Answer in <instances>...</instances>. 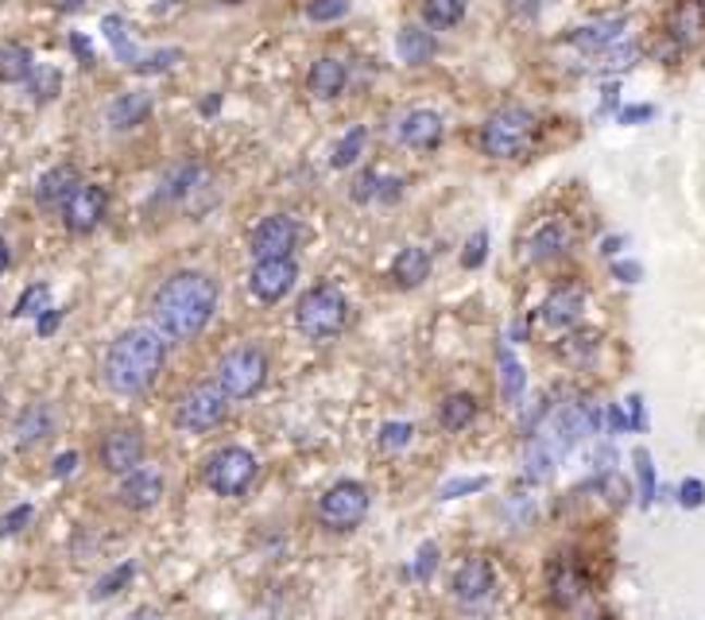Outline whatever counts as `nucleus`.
<instances>
[{
  "label": "nucleus",
  "instance_id": "nucleus-1",
  "mask_svg": "<svg viewBox=\"0 0 705 620\" xmlns=\"http://www.w3.org/2000/svg\"><path fill=\"white\" fill-rule=\"evenodd\" d=\"M213 310H218V284H213V275L195 272V268L168 275L151 295V322L168 342L198 337L210 326Z\"/></svg>",
  "mask_w": 705,
  "mask_h": 620
},
{
  "label": "nucleus",
  "instance_id": "nucleus-2",
  "mask_svg": "<svg viewBox=\"0 0 705 620\" xmlns=\"http://www.w3.org/2000/svg\"><path fill=\"white\" fill-rule=\"evenodd\" d=\"M168 364V337L156 326H133L109 342L101 357V384L113 396H144Z\"/></svg>",
  "mask_w": 705,
  "mask_h": 620
},
{
  "label": "nucleus",
  "instance_id": "nucleus-3",
  "mask_svg": "<svg viewBox=\"0 0 705 620\" xmlns=\"http://www.w3.org/2000/svg\"><path fill=\"white\" fill-rule=\"evenodd\" d=\"M539 144V121L523 106H500L481 124V151L493 160H520Z\"/></svg>",
  "mask_w": 705,
  "mask_h": 620
},
{
  "label": "nucleus",
  "instance_id": "nucleus-4",
  "mask_svg": "<svg viewBox=\"0 0 705 620\" xmlns=\"http://www.w3.org/2000/svg\"><path fill=\"white\" fill-rule=\"evenodd\" d=\"M295 326L310 342H330V337L342 334L349 326V299H345L342 287L314 284L310 292H302L299 307H295Z\"/></svg>",
  "mask_w": 705,
  "mask_h": 620
},
{
  "label": "nucleus",
  "instance_id": "nucleus-5",
  "mask_svg": "<svg viewBox=\"0 0 705 620\" xmlns=\"http://www.w3.org/2000/svg\"><path fill=\"white\" fill-rule=\"evenodd\" d=\"M230 404L233 399L221 392L218 381H198L175 399V426L186 434L218 431L230 419Z\"/></svg>",
  "mask_w": 705,
  "mask_h": 620
},
{
  "label": "nucleus",
  "instance_id": "nucleus-6",
  "mask_svg": "<svg viewBox=\"0 0 705 620\" xmlns=\"http://www.w3.org/2000/svg\"><path fill=\"white\" fill-rule=\"evenodd\" d=\"M268 372H272V361H268L264 349L237 346L218 361V376L213 381L221 384V392L230 399H252L268 384Z\"/></svg>",
  "mask_w": 705,
  "mask_h": 620
},
{
  "label": "nucleus",
  "instance_id": "nucleus-7",
  "mask_svg": "<svg viewBox=\"0 0 705 620\" xmlns=\"http://www.w3.org/2000/svg\"><path fill=\"white\" fill-rule=\"evenodd\" d=\"M256 473H260V461H256V454L245 450V446H221V450H213L202 466L206 488L218 496H230V500L233 496H245L248 488H252Z\"/></svg>",
  "mask_w": 705,
  "mask_h": 620
},
{
  "label": "nucleus",
  "instance_id": "nucleus-8",
  "mask_svg": "<svg viewBox=\"0 0 705 620\" xmlns=\"http://www.w3.org/2000/svg\"><path fill=\"white\" fill-rule=\"evenodd\" d=\"M369 508H372V496L361 481H334L326 493L318 496L314 516L326 532H352V528H361Z\"/></svg>",
  "mask_w": 705,
  "mask_h": 620
},
{
  "label": "nucleus",
  "instance_id": "nucleus-9",
  "mask_svg": "<svg viewBox=\"0 0 705 620\" xmlns=\"http://www.w3.org/2000/svg\"><path fill=\"white\" fill-rule=\"evenodd\" d=\"M144 454H148V446H144V434L136 431V426H113V431L101 434V443H98L101 470L113 473V478H124V473L140 470Z\"/></svg>",
  "mask_w": 705,
  "mask_h": 620
},
{
  "label": "nucleus",
  "instance_id": "nucleus-10",
  "mask_svg": "<svg viewBox=\"0 0 705 620\" xmlns=\"http://www.w3.org/2000/svg\"><path fill=\"white\" fill-rule=\"evenodd\" d=\"M106 210H109L106 186L82 183L78 190L66 198V206H62V225H66V233H74V237H86V233H94L101 222H106Z\"/></svg>",
  "mask_w": 705,
  "mask_h": 620
},
{
  "label": "nucleus",
  "instance_id": "nucleus-11",
  "mask_svg": "<svg viewBox=\"0 0 705 620\" xmlns=\"http://www.w3.org/2000/svg\"><path fill=\"white\" fill-rule=\"evenodd\" d=\"M299 222L287 218V213H272L252 230V257L256 260H283L292 257L295 245H299Z\"/></svg>",
  "mask_w": 705,
  "mask_h": 620
},
{
  "label": "nucleus",
  "instance_id": "nucleus-12",
  "mask_svg": "<svg viewBox=\"0 0 705 620\" xmlns=\"http://www.w3.org/2000/svg\"><path fill=\"white\" fill-rule=\"evenodd\" d=\"M295 280H299V264H295L292 257L283 260H256L252 272H248V292H252V299L260 302H280L283 295L292 292Z\"/></svg>",
  "mask_w": 705,
  "mask_h": 620
},
{
  "label": "nucleus",
  "instance_id": "nucleus-13",
  "mask_svg": "<svg viewBox=\"0 0 705 620\" xmlns=\"http://www.w3.org/2000/svg\"><path fill=\"white\" fill-rule=\"evenodd\" d=\"M493 590H496V567H493V558H485V555H469L450 578V594L458 597L461 605L488 602Z\"/></svg>",
  "mask_w": 705,
  "mask_h": 620
},
{
  "label": "nucleus",
  "instance_id": "nucleus-14",
  "mask_svg": "<svg viewBox=\"0 0 705 620\" xmlns=\"http://www.w3.org/2000/svg\"><path fill=\"white\" fill-rule=\"evenodd\" d=\"M163 473L151 470V466H140V470L124 473L121 485H116V505L128 508V512H151V508L163 500Z\"/></svg>",
  "mask_w": 705,
  "mask_h": 620
},
{
  "label": "nucleus",
  "instance_id": "nucleus-15",
  "mask_svg": "<svg viewBox=\"0 0 705 620\" xmlns=\"http://www.w3.org/2000/svg\"><path fill=\"white\" fill-rule=\"evenodd\" d=\"M582 310H585V287L578 284H562L543 299L539 307V322L547 330H573L582 322Z\"/></svg>",
  "mask_w": 705,
  "mask_h": 620
},
{
  "label": "nucleus",
  "instance_id": "nucleus-16",
  "mask_svg": "<svg viewBox=\"0 0 705 620\" xmlns=\"http://www.w3.org/2000/svg\"><path fill=\"white\" fill-rule=\"evenodd\" d=\"M667 36L675 51H687L705 39V0H679L667 16Z\"/></svg>",
  "mask_w": 705,
  "mask_h": 620
},
{
  "label": "nucleus",
  "instance_id": "nucleus-17",
  "mask_svg": "<svg viewBox=\"0 0 705 620\" xmlns=\"http://www.w3.org/2000/svg\"><path fill=\"white\" fill-rule=\"evenodd\" d=\"M442 133H446V124L434 109H411V113L399 121V140L415 151H434L442 144Z\"/></svg>",
  "mask_w": 705,
  "mask_h": 620
},
{
  "label": "nucleus",
  "instance_id": "nucleus-18",
  "mask_svg": "<svg viewBox=\"0 0 705 620\" xmlns=\"http://www.w3.org/2000/svg\"><path fill=\"white\" fill-rule=\"evenodd\" d=\"M555 357L570 369H593L601 361V334L597 330H566L555 342Z\"/></svg>",
  "mask_w": 705,
  "mask_h": 620
},
{
  "label": "nucleus",
  "instance_id": "nucleus-19",
  "mask_svg": "<svg viewBox=\"0 0 705 620\" xmlns=\"http://www.w3.org/2000/svg\"><path fill=\"white\" fill-rule=\"evenodd\" d=\"M547 594L558 609H570V605H578L585 594H590V582H585V574L573 567V562L558 558L555 567L547 570Z\"/></svg>",
  "mask_w": 705,
  "mask_h": 620
},
{
  "label": "nucleus",
  "instance_id": "nucleus-20",
  "mask_svg": "<svg viewBox=\"0 0 705 620\" xmlns=\"http://www.w3.org/2000/svg\"><path fill=\"white\" fill-rule=\"evenodd\" d=\"M345 86H349V66H345L337 54H322V59L310 66L307 89L314 94V98L334 101V98H342V94H345Z\"/></svg>",
  "mask_w": 705,
  "mask_h": 620
},
{
  "label": "nucleus",
  "instance_id": "nucleus-21",
  "mask_svg": "<svg viewBox=\"0 0 705 620\" xmlns=\"http://www.w3.org/2000/svg\"><path fill=\"white\" fill-rule=\"evenodd\" d=\"M148 113H151L148 89H128V94H121V98L106 109V121L113 133H133V128H140V124L148 121Z\"/></svg>",
  "mask_w": 705,
  "mask_h": 620
},
{
  "label": "nucleus",
  "instance_id": "nucleus-22",
  "mask_svg": "<svg viewBox=\"0 0 705 620\" xmlns=\"http://www.w3.org/2000/svg\"><path fill=\"white\" fill-rule=\"evenodd\" d=\"M78 186H82L78 171H74L71 163H59V168H51L36 183V202L44 206V210H62V206H66V198H71Z\"/></svg>",
  "mask_w": 705,
  "mask_h": 620
},
{
  "label": "nucleus",
  "instance_id": "nucleus-23",
  "mask_svg": "<svg viewBox=\"0 0 705 620\" xmlns=\"http://www.w3.org/2000/svg\"><path fill=\"white\" fill-rule=\"evenodd\" d=\"M16 446L20 450H32V446H39L44 438H51L54 431V411L51 404H27L24 411L16 416Z\"/></svg>",
  "mask_w": 705,
  "mask_h": 620
},
{
  "label": "nucleus",
  "instance_id": "nucleus-24",
  "mask_svg": "<svg viewBox=\"0 0 705 620\" xmlns=\"http://www.w3.org/2000/svg\"><path fill=\"white\" fill-rule=\"evenodd\" d=\"M426 275H431V252L419 245L399 248L396 260H392V284L404 287V292H411V287L426 284Z\"/></svg>",
  "mask_w": 705,
  "mask_h": 620
},
{
  "label": "nucleus",
  "instance_id": "nucleus-25",
  "mask_svg": "<svg viewBox=\"0 0 705 620\" xmlns=\"http://www.w3.org/2000/svg\"><path fill=\"white\" fill-rule=\"evenodd\" d=\"M558 458H562V454H558L543 434H535V438H528V446H523V478L543 485V481L555 478Z\"/></svg>",
  "mask_w": 705,
  "mask_h": 620
},
{
  "label": "nucleus",
  "instance_id": "nucleus-26",
  "mask_svg": "<svg viewBox=\"0 0 705 620\" xmlns=\"http://www.w3.org/2000/svg\"><path fill=\"white\" fill-rule=\"evenodd\" d=\"M624 24H628L624 16L601 20V24H585V27H578V32H573L570 44H573V47H582L585 54H605L608 47H617V44H620V32H624Z\"/></svg>",
  "mask_w": 705,
  "mask_h": 620
},
{
  "label": "nucleus",
  "instance_id": "nucleus-27",
  "mask_svg": "<svg viewBox=\"0 0 705 620\" xmlns=\"http://www.w3.org/2000/svg\"><path fill=\"white\" fill-rule=\"evenodd\" d=\"M477 416H481V404H477V396H469V392H454V396H446L438 404V426L442 431H469V426L477 423Z\"/></svg>",
  "mask_w": 705,
  "mask_h": 620
},
{
  "label": "nucleus",
  "instance_id": "nucleus-28",
  "mask_svg": "<svg viewBox=\"0 0 705 620\" xmlns=\"http://www.w3.org/2000/svg\"><path fill=\"white\" fill-rule=\"evenodd\" d=\"M570 248V230H566L562 222H547L539 225L535 233H531L528 240V257L535 260V264H547V260H558Z\"/></svg>",
  "mask_w": 705,
  "mask_h": 620
},
{
  "label": "nucleus",
  "instance_id": "nucleus-29",
  "mask_svg": "<svg viewBox=\"0 0 705 620\" xmlns=\"http://www.w3.org/2000/svg\"><path fill=\"white\" fill-rule=\"evenodd\" d=\"M496 364H500V396L511 408H523V392H528V369L520 364V357L511 354L508 346L496 349Z\"/></svg>",
  "mask_w": 705,
  "mask_h": 620
},
{
  "label": "nucleus",
  "instance_id": "nucleus-30",
  "mask_svg": "<svg viewBox=\"0 0 705 620\" xmlns=\"http://www.w3.org/2000/svg\"><path fill=\"white\" fill-rule=\"evenodd\" d=\"M396 51H399V59H404L407 66H423V62H431L434 54H438V44H434V36L426 32V27L407 24V27H399Z\"/></svg>",
  "mask_w": 705,
  "mask_h": 620
},
{
  "label": "nucleus",
  "instance_id": "nucleus-31",
  "mask_svg": "<svg viewBox=\"0 0 705 620\" xmlns=\"http://www.w3.org/2000/svg\"><path fill=\"white\" fill-rule=\"evenodd\" d=\"M101 32H106V39H109V47H113L116 59H121L128 71H136V62H140L144 54L136 51L133 27H128V20H124V16H106V20H101Z\"/></svg>",
  "mask_w": 705,
  "mask_h": 620
},
{
  "label": "nucleus",
  "instance_id": "nucleus-32",
  "mask_svg": "<svg viewBox=\"0 0 705 620\" xmlns=\"http://www.w3.org/2000/svg\"><path fill=\"white\" fill-rule=\"evenodd\" d=\"M36 74V59H32V51H27L24 44H4L0 47V82H9V86H16V82H27Z\"/></svg>",
  "mask_w": 705,
  "mask_h": 620
},
{
  "label": "nucleus",
  "instance_id": "nucleus-33",
  "mask_svg": "<svg viewBox=\"0 0 705 620\" xmlns=\"http://www.w3.org/2000/svg\"><path fill=\"white\" fill-rule=\"evenodd\" d=\"M469 0H423V24L434 32H446V27H458L466 20Z\"/></svg>",
  "mask_w": 705,
  "mask_h": 620
},
{
  "label": "nucleus",
  "instance_id": "nucleus-34",
  "mask_svg": "<svg viewBox=\"0 0 705 620\" xmlns=\"http://www.w3.org/2000/svg\"><path fill=\"white\" fill-rule=\"evenodd\" d=\"M364 144H369V128H364V124L349 128V133L342 136V144L334 148V156H330V168H334V171L352 168V163H357V160L364 156Z\"/></svg>",
  "mask_w": 705,
  "mask_h": 620
},
{
  "label": "nucleus",
  "instance_id": "nucleus-35",
  "mask_svg": "<svg viewBox=\"0 0 705 620\" xmlns=\"http://www.w3.org/2000/svg\"><path fill=\"white\" fill-rule=\"evenodd\" d=\"M632 461H635V485H640V505L652 508L655 496H659V481H655V461H652V454H647L644 446L632 454Z\"/></svg>",
  "mask_w": 705,
  "mask_h": 620
},
{
  "label": "nucleus",
  "instance_id": "nucleus-36",
  "mask_svg": "<svg viewBox=\"0 0 705 620\" xmlns=\"http://www.w3.org/2000/svg\"><path fill=\"white\" fill-rule=\"evenodd\" d=\"M133 578H136V562H121V567H113L106 578H98L94 582V602H109V597H116L121 590H128L133 585Z\"/></svg>",
  "mask_w": 705,
  "mask_h": 620
},
{
  "label": "nucleus",
  "instance_id": "nucleus-37",
  "mask_svg": "<svg viewBox=\"0 0 705 620\" xmlns=\"http://www.w3.org/2000/svg\"><path fill=\"white\" fill-rule=\"evenodd\" d=\"M411 438H415V426L407 423V419H396V423L380 426L376 446H380V454H399V450H407V446H411Z\"/></svg>",
  "mask_w": 705,
  "mask_h": 620
},
{
  "label": "nucleus",
  "instance_id": "nucleus-38",
  "mask_svg": "<svg viewBox=\"0 0 705 620\" xmlns=\"http://www.w3.org/2000/svg\"><path fill=\"white\" fill-rule=\"evenodd\" d=\"M535 500L531 496H508V505H504V520H508L511 532H523V528H531L535 523Z\"/></svg>",
  "mask_w": 705,
  "mask_h": 620
},
{
  "label": "nucleus",
  "instance_id": "nucleus-39",
  "mask_svg": "<svg viewBox=\"0 0 705 620\" xmlns=\"http://www.w3.org/2000/svg\"><path fill=\"white\" fill-rule=\"evenodd\" d=\"M47 299H51V287H47V284H32L16 299V310H12V314H16V319H32V314H36V319H39V314L47 310Z\"/></svg>",
  "mask_w": 705,
  "mask_h": 620
},
{
  "label": "nucleus",
  "instance_id": "nucleus-40",
  "mask_svg": "<svg viewBox=\"0 0 705 620\" xmlns=\"http://www.w3.org/2000/svg\"><path fill=\"white\" fill-rule=\"evenodd\" d=\"M59 71H54V66H36V74H32V78H27V86H32V98L39 101V106H44V101H51L54 94H59Z\"/></svg>",
  "mask_w": 705,
  "mask_h": 620
},
{
  "label": "nucleus",
  "instance_id": "nucleus-41",
  "mask_svg": "<svg viewBox=\"0 0 705 620\" xmlns=\"http://www.w3.org/2000/svg\"><path fill=\"white\" fill-rule=\"evenodd\" d=\"M178 59H183V51H178V47H159V51L144 54V59L136 62V74H163V71H171Z\"/></svg>",
  "mask_w": 705,
  "mask_h": 620
},
{
  "label": "nucleus",
  "instance_id": "nucleus-42",
  "mask_svg": "<svg viewBox=\"0 0 705 620\" xmlns=\"http://www.w3.org/2000/svg\"><path fill=\"white\" fill-rule=\"evenodd\" d=\"M345 16H349V0H310L307 4V20L314 24H334Z\"/></svg>",
  "mask_w": 705,
  "mask_h": 620
},
{
  "label": "nucleus",
  "instance_id": "nucleus-43",
  "mask_svg": "<svg viewBox=\"0 0 705 620\" xmlns=\"http://www.w3.org/2000/svg\"><path fill=\"white\" fill-rule=\"evenodd\" d=\"M434 570H438V543H423L411 562V578L415 582H431Z\"/></svg>",
  "mask_w": 705,
  "mask_h": 620
},
{
  "label": "nucleus",
  "instance_id": "nucleus-44",
  "mask_svg": "<svg viewBox=\"0 0 705 620\" xmlns=\"http://www.w3.org/2000/svg\"><path fill=\"white\" fill-rule=\"evenodd\" d=\"M380 183H384V178L376 175V171H364V175H357L352 178V190H349V198L357 206H364V202H376L380 198Z\"/></svg>",
  "mask_w": 705,
  "mask_h": 620
},
{
  "label": "nucleus",
  "instance_id": "nucleus-45",
  "mask_svg": "<svg viewBox=\"0 0 705 620\" xmlns=\"http://www.w3.org/2000/svg\"><path fill=\"white\" fill-rule=\"evenodd\" d=\"M488 257V230H477L473 237L466 240V252H461V264L469 268V272H477V268L485 264Z\"/></svg>",
  "mask_w": 705,
  "mask_h": 620
},
{
  "label": "nucleus",
  "instance_id": "nucleus-46",
  "mask_svg": "<svg viewBox=\"0 0 705 620\" xmlns=\"http://www.w3.org/2000/svg\"><path fill=\"white\" fill-rule=\"evenodd\" d=\"M481 488H488V478H454V481H446V485L438 488V496H442V500H458V496L481 493Z\"/></svg>",
  "mask_w": 705,
  "mask_h": 620
},
{
  "label": "nucleus",
  "instance_id": "nucleus-47",
  "mask_svg": "<svg viewBox=\"0 0 705 620\" xmlns=\"http://www.w3.org/2000/svg\"><path fill=\"white\" fill-rule=\"evenodd\" d=\"M32 516H36V508L32 505H16V508H9V512L0 516V535H20L32 523Z\"/></svg>",
  "mask_w": 705,
  "mask_h": 620
},
{
  "label": "nucleus",
  "instance_id": "nucleus-48",
  "mask_svg": "<svg viewBox=\"0 0 705 620\" xmlns=\"http://www.w3.org/2000/svg\"><path fill=\"white\" fill-rule=\"evenodd\" d=\"M635 54H640V47L635 44H617L601 54V62H605V71H624V66H632Z\"/></svg>",
  "mask_w": 705,
  "mask_h": 620
},
{
  "label": "nucleus",
  "instance_id": "nucleus-49",
  "mask_svg": "<svg viewBox=\"0 0 705 620\" xmlns=\"http://www.w3.org/2000/svg\"><path fill=\"white\" fill-rule=\"evenodd\" d=\"M679 505L682 508H702L705 505V481L697 478H687L679 485Z\"/></svg>",
  "mask_w": 705,
  "mask_h": 620
},
{
  "label": "nucleus",
  "instance_id": "nucleus-50",
  "mask_svg": "<svg viewBox=\"0 0 705 620\" xmlns=\"http://www.w3.org/2000/svg\"><path fill=\"white\" fill-rule=\"evenodd\" d=\"M613 275H617L620 284H640V280H644V268L635 264V260H617V264H613Z\"/></svg>",
  "mask_w": 705,
  "mask_h": 620
},
{
  "label": "nucleus",
  "instance_id": "nucleus-51",
  "mask_svg": "<svg viewBox=\"0 0 705 620\" xmlns=\"http://www.w3.org/2000/svg\"><path fill=\"white\" fill-rule=\"evenodd\" d=\"M74 470H78V454H74V450H62L59 458L51 461V478H59V481L71 478Z\"/></svg>",
  "mask_w": 705,
  "mask_h": 620
},
{
  "label": "nucleus",
  "instance_id": "nucleus-52",
  "mask_svg": "<svg viewBox=\"0 0 705 620\" xmlns=\"http://www.w3.org/2000/svg\"><path fill=\"white\" fill-rule=\"evenodd\" d=\"M59 326H62V310H54V307H47L44 314L36 319V334H39V337H51Z\"/></svg>",
  "mask_w": 705,
  "mask_h": 620
},
{
  "label": "nucleus",
  "instance_id": "nucleus-53",
  "mask_svg": "<svg viewBox=\"0 0 705 620\" xmlns=\"http://www.w3.org/2000/svg\"><path fill=\"white\" fill-rule=\"evenodd\" d=\"M605 423H608V431H613V434L632 431V423H628V416H624V408H620V404H608V408H605Z\"/></svg>",
  "mask_w": 705,
  "mask_h": 620
},
{
  "label": "nucleus",
  "instance_id": "nucleus-54",
  "mask_svg": "<svg viewBox=\"0 0 705 620\" xmlns=\"http://www.w3.org/2000/svg\"><path fill=\"white\" fill-rule=\"evenodd\" d=\"M628 423H632V431H644L647 426L644 396H628Z\"/></svg>",
  "mask_w": 705,
  "mask_h": 620
},
{
  "label": "nucleus",
  "instance_id": "nucleus-55",
  "mask_svg": "<svg viewBox=\"0 0 705 620\" xmlns=\"http://www.w3.org/2000/svg\"><path fill=\"white\" fill-rule=\"evenodd\" d=\"M655 106H628L620 109V124H640V121H652Z\"/></svg>",
  "mask_w": 705,
  "mask_h": 620
},
{
  "label": "nucleus",
  "instance_id": "nucleus-56",
  "mask_svg": "<svg viewBox=\"0 0 705 620\" xmlns=\"http://www.w3.org/2000/svg\"><path fill=\"white\" fill-rule=\"evenodd\" d=\"M404 195V178H384L380 183V202H396Z\"/></svg>",
  "mask_w": 705,
  "mask_h": 620
},
{
  "label": "nucleus",
  "instance_id": "nucleus-57",
  "mask_svg": "<svg viewBox=\"0 0 705 620\" xmlns=\"http://www.w3.org/2000/svg\"><path fill=\"white\" fill-rule=\"evenodd\" d=\"M71 47H74V54H78V59L86 62V66L94 62V51H89V44H86L82 36H71Z\"/></svg>",
  "mask_w": 705,
  "mask_h": 620
},
{
  "label": "nucleus",
  "instance_id": "nucleus-58",
  "mask_svg": "<svg viewBox=\"0 0 705 620\" xmlns=\"http://www.w3.org/2000/svg\"><path fill=\"white\" fill-rule=\"evenodd\" d=\"M54 12H82L86 9V0H51Z\"/></svg>",
  "mask_w": 705,
  "mask_h": 620
},
{
  "label": "nucleus",
  "instance_id": "nucleus-59",
  "mask_svg": "<svg viewBox=\"0 0 705 620\" xmlns=\"http://www.w3.org/2000/svg\"><path fill=\"white\" fill-rule=\"evenodd\" d=\"M620 248H624V237H605V240H601V252H605V257H617Z\"/></svg>",
  "mask_w": 705,
  "mask_h": 620
},
{
  "label": "nucleus",
  "instance_id": "nucleus-60",
  "mask_svg": "<svg viewBox=\"0 0 705 620\" xmlns=\"http://www.w3.org/2000/svg\"><path fill=\"white\" fill-rule=\"evenodd\" d=\"M9 260H12V252H9V240L0 237V275L9 272Z\"/></svg>",
  "mask_w": 705,
  "mask_h": 620
},
{
  "label": "nucleus",
  "instance_id": "nucleus-61",
  "mask_svg": "<svg viewBox=\"0 0 705 620\" xmlns=\"http://www.w3.org/2000/svg\"><path fill=\"white\" fill-rule=\"evenodd\" d=\"M198 109H202V116H213V113H218V109H221V98H218V94H213V98H206Z\"/></svg>",
  "mask_w": 705,
  "mask_h": 620
},
{
  "label": "nucleus",
  "instance_id": "nucleus-62",
  "mask_svg": "<svg viewBox=\"0 0 705 620\" xmlns=\"http://www.w3.org/2000/svg\"><path fill=\"white\" fill-rule=\"evenodd\" d=\"M128 620H163V617H159L156 609H136V612H133V617H128Z\"/></svg>",
  "mask_w": 705,
  "mask_h": 620
},
{
  "label": "nucleus",
  "instance_id": "nucleus-63",
  "mask_svg": "<svg viewBox=\"0 0 705 620\" xmlns=\"http://www.w3.org/2000/svg\"><path fill=\"white\" fill-rule=\"evenodd\" d=\"M508 337H528V322H511Z\"/></svg>",
  "mask_w": 705,
  "mask_h": 620
},
{
  "label": "nucleus",
  "instance_id": "nucleus-64",
  "mask_svg": "<svg viewBox=\"0 0 705 620\" xmlns=\"http://www.w3.org/2000/svg\"><path fill=\"white\" fill-rule=\"evenodd\" d=\"M225 4H245V0H225Z\"/></svg>",
  "mask_w": 705,
  "mask_h": 620
}]
</instances>
